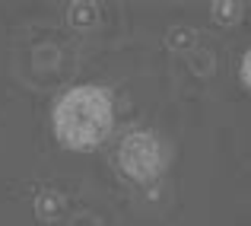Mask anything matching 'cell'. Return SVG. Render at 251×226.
I'll use <instances>...</instances> for the list:
<instances>
[{
    "label": "cell",
    "mask_w": 251,
    "mask_h": 226,
    "mask_svg": "<svg viewBox=\"0 0 251 226\" xmlns=\"http://www.w3.org/2000/svg\"><path fill=\"white\" fill-rule=\"evenodd\" d=\"M115 124V105L105 86L83 83L67 89L51 109V128L61 147L67 150H96L108 141Z\"/></svg>",
    "instance_id": "cell-1"
},
{
    "label": "cell",
    "mask_w": 251,
    "mask_h": 226,
    "mask_svg": "<svg viewBox=\"0 0 251 226\" xmlns=\"http://www.w3.org/2000/svg\"><path fill=\"white\" fill-rule=\"evenodd\" d=\"M162 166H166V153H162V143L153 131H130L118 143V169L134 182H156Z\"/></svg>",
    "instance_id": "cell-2"
},
{
    "label": "cell",
    "mask_w": 251,
    "mask_h": 226,
    "mask_svg": "<svg viewBox=\"0 0 251 226\" xmlns=\"http://www.w3.org/2000/svg\"><path fill=\"white\" fill-rule=\"evenodd\" d=\"M239 16H242L239 3H213V19L216 23H235Z\"/></svg>",
    "instance_id": "cell-3"
},
{
    "label": "cell",
    "mask_w": 251,
    "mask_h": 226,
    "mask_svg": "<svg viewBox=\"0 0 251 226\" xmlns=\"http://www.w3.org/2000/svg\"><path fill=\"white\" fill-rule=\"evenodd\" d=\"M70 23H92V10H89V3L74 6V10H70Z\"/></svg>",
    "instance_id": "cell-4"
},
{
    "label": "cell",
    "mask_w": 251,
    "mask_h": 226,
    "mask_svg": "<svg viewBox=\"0 0 251 226\" xmlns=\"http://www.w3.org/2000/svg\"><path fill=\"white\" fill-rule=\"evenodd\" d=\"M239 74H242V83H245L248 89H251V51H245V57H242V70H239Z\"/></svg>",
    "instance_id": "cell-5"
}]
</instances>
